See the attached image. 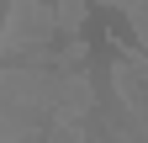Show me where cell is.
<instances>
[{"label":"cell","instance_id":"obj_2","mask_svg":"<svg viewBox=\"0 0 148 143\" xmlns=\"http://www.w3.org/2000/svg\"><path fill=\"white\" fill-rule=\"evenodd\" d=\"M53 11H58V37H79V27H85V0H53Z\"/></svg>","mask_w":148,"mask_h":143},{"label":"cell","instance_id":"obj_4","mask_svg":"<svg viewBox=\"0 0 148 143\" xmlns=\"http://www.w3.org/2000/svg\"><path fill=\"white\" fill-rule=\"evenodd\" d=\"M127 21H132V32H138V27H148V0H143V6H138L132 16H127Z\"/></svg>","mask_w":148,"mask_h":143},{"label":"cell","instance_id":"obj_1","mask_svg":"<svg viewBox=\"0 0 148 143\" xmlns=\"http://www.w3.org/2000/svg\"><path fill=\"white\" fill-rule=\"evenodd\" d=\"M58 43V11L53 0H11L5 27H0V64H21L37 48Z\"/></svg>","mask_w":148,"mask_h":143},{"label":"cell","instance_id":"obj_3","mask_svg":"<svg viewBox=\"0 0 148 143\" xmlns=\"http://www.w3.org/2000/svg\"><path fill=\"white\" fill-rule=\"evenodd\" d=\"M101 6H116V11H122V16H132V11H138V6H143V0H101Z\"/></svg>","mask_w":148,"mask_h":143}]
</instances>
